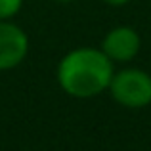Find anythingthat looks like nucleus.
<instances>
[{"label": "nucleus", "mask_w": 151, "mask_h": 151, "mask_svg": "<svg viewBox=\"0 0 151 151\" xmlns=\"http://www.w3.org/2000/svg\"><path fill=\"white\" fill-rule=\"evenodd\" d=\"M113 73V61L103 54L101 48L82 46L67 52L59 59L55 78L67 96L86 100L105 92Z\"/></svg>", "instance_id": "obj_1"}, {"label": "nucleus", "mask_w": 151, "mask_h": 151, "mask_svg": "<svg viewBox=\"0 0 151 151\" xmlns=\"http://www.w3.org/2000/svg\"><path fill=\"white\" fill-rule=\"evenodd\" d=\"M113 100L128 109H142L151 103V75L142 69H122L113 73L107 88Z\"/></svg>", "instance_id": "obj_2"}, {"label": "nucleus", "mask_w": 151, "mask_h": 151, "mask_svg": "<svg viewBox=\"0 0 151 151\" xmlns=\"http://www.w3.org/2000/svg\"><path fill=\"white\" fill-rule=\"evenodd\" d=\"M29 54V37L10 19H0V71L17 67Z\"/></svg>", "instance_id": "obj_3"}, {"label": "nucleus", "mask_w": 151, "mask_h": 151, "mask_svg": "<svg viewBox=\"0 0 151 151\" xmlns=\"http://www.w3.org/2000/svg\"><path fill=\"white\" fill-rule=\"evenodd\" d=\"M140 48H142L140 35L128 25L113 27L101 40V52L113 63H126L134 59Z\"/></svg>", "instance_id": "obj_4"}, {"label": "nucleus", "mask_w": 151, "mask_h": 151, "mask_svg": "<svg viewBox=\"0 0 151 151\" xmlns=\"http://www.w3.org/2000/svg\"><path fill=\"white\" fill-rule=\"evenodd\" d=\"M23 0H0V19H12L19 14Z\"/></svg>", "instance_id": "obj_5"}, {"label": "nucleus", "mask_w": 151, "mask_h": 151, "mask_svg": "<svg viewBox=\"0 0 151 151\" xmlns=\"http://www.w3.org/2000/svg\"><path fill=\"white\" fill-rule=\"evenodd\" d=\"M105 4H109V6H124V4H128L130 0H103Z\"/></svg>", "instance_id": "obj_6"}, {"label": "nucleus", "mask_w": 151, "mask_h": 151, "mask_svg": "<svg viewBox=\"0 0 151 151\" xmlns=\"http://www.w3.org/2000/svg\"><path fill=\"white\" fill-rule=\"evenodd\" d=\"M55 2H59V4H69V2H73V0H55Z\"/></svg>", "instance_id": "obj_7"}]
</instances>
